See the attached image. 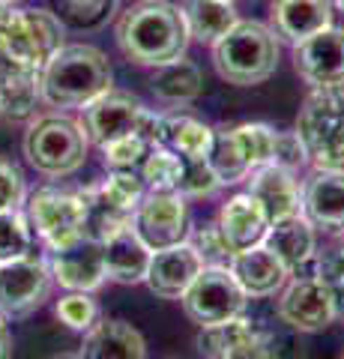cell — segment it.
Returning <instances> with one entry per match:
<instances>
[{
	"label": "cell",
	"mask_w": 344,
	"mask_h": 359,
	"mask_svg": "<svg viewBox=\"0 0 344 359\" xmlns=\"http://www.w3.org/2000/svg\"><path fill=\"white\" fill-rule=\"evenodd\" d=\"M279 318L299 332H320L336 320V306L329 299V290L315 273L296 276L282 290Z\"/></svg>",
	"instance_id": "obj_12"
},
{
	"label": "cell",
	"mask_w": 344,
	"mask_h": 359,
	"mask_svg": "<svg viewBox=\"0 0 344 359\" xmlns=\"http://www.w3.org/2000/svg\"><path fill=\"white\" fill-rule=\"evenodd\" d=\"M180 299L188 320L198 327H213V323L240 318L249 297L242 294L228 266H201V273L195 276V282L186 287Z\"/></svg>",
	"instance_id": "obj_7"
},
{
	"label": "cell",
	"mask_w": 344,
	"mask_h": 359,
	"mask_svg": "<svg viewBox=\"0 0 344 359\" xmlns=\"http://www.w3.org/2000/svg\"><path fill=\"white\" fill-rule=\"evenodd\" d=\"M261 204L266 222H279L287 216H296L303 210V192L294 171H284L279 165H261L249 171V192Z\"/></svg>",
	"instance_id": "obj_17"
},
{
	"label": "cell",
	"mask_w": 344,
	"mask_h": 359,
	"mask_svg": "<svg viewBox=\"0 0 344 359\" xmlns=\"http://www.w3.org/2000/svg\"><path fill=\"white\" fill-rule=\"evenodd\" d=\"M13 4H18V0H0V6H13Z\"/></svg>",
	"instance_id": "obj_44"
},
{
	"label": "cell",
	"mask_w": 344,
	"mask_h": 359,
	"mask_svg": "<svg viewBox=\"0 0 344 359\" xmlns=\"http://www.w3.org/2000/svg\"><path fill=\"white\" fill-rule=\"evenodd\" d=\"M51 294V269L36 255H25L18 261L0 264V314L27 318L36 311Z\"/></svg>",
	"instance_id": "obj_10"
},
{
	"label": "cell",
	"mask_w": 344,
	"mask_h": 359,
	"mask_svg": "<svg viewBox=\"0 0 344 359\" xmlns=\"http://www.w3.org/2000/svg\"><path fill=\"white\" fill-rule=\"evenodd\" d=\"M213 129L188 114H159L156 147L177 153L180 159H207Z\"/></svg>",
	"instance_id": "obj_25"
},
{
	"label": "cell",
	"mask_w": 344,
	"mask_h": 359,
	"mask_svg": "<svg viewBox=\"0 0 344 359\" xmlns=\"http://www.w3.org/2000/svg\"><path fill=\"white\" fill-rule=\"evenodd\" d=\"M237 147L242 153V159L252 168L270 165L273 159V144H275V129L266 126V123H240V126H231Z\"/></svg>",
	"instance_id": "obj_32"
},
{
	"label": "cell",
	"mask_w": 344,
	"mask_h": 359,
	"mask_svg": "<svg viewBox=\"0 0 344 359\" xmlns=\"http://www.w3.org/2000/svg\"><path fill=\"white\" fill-rule=\"evenodd\" d=\"M219 233L225 240L228 252L237 255V252H246L252 245H261L266 237V222L261 204L254 201L252 195H234L219 212Z\"/></svg>",
	"instance_id": "obj_22"
},
{
	"label": "cell",
	"mask_w": 344,
	"mask_h": 359,
	"mask_svg": "<svg viewBox=\"0 0 344 359\" xmlns=\"http://www.w3.org/2000/svg\"><path fill=\"white\" fill-rule=\"evenodd\" d=\"M326 27H332L329 0H275L273 4V33L294 45Z\"/></svg>",
	"instance_id": "obj_24"
},
{
	"label": "cell",
	"mask_w": 344,
	"mask_h": 359,
	"mask_svg": "<svg viewBox=\"0 0 344 359\" xmlns=\"http://www.w3.org/2000/svg\"><path fill=\"white\" fill-rule=\"evenodd\" d=\"M9 356H13V335H9L6 318L0 314V359H9Z\"/></svg>",
	"instance_id": "obj_43"
},
{
	"label": "cell",
	"mask_w": 344,
	"mask_h": 359,
	"mask_svg": "<svg viewBox=\"0 0 344 359\" xmlns=\"http://www.w3.org/2000/svg\"><path fill=\"white\" fill-rule=\"evenodd\" d=\"M78 359H147V344L132 323L105 318L84 332Z\"/></svg>",
	"instance_id": "obj_21"
},
{
	"label": "cell",
	"mask_w": 344,
	"mask_h": 359,
	"mask_svg": "<svg viewBox=\"0 0 344 359\" xmlns=\"http://www.w3.org/2000/svg\"><path fill=\"white\" fill-rule=\"evenodd\" d=\"M141 114H144V105L135 96L126 93V90L111 87V90H105V93H99L93 102L84 105L81 129H84L90 144L105 147V144L135 132Z\"/></svg>",
	"instance_id": "obj_11"
},
{
	"label": "cell",
	"mask_w": 344,
	"mask_h": 359,
	"mask_svg": "<svg viewBox=\"0 0 344 359\" xmlns=\"http://www.w3.org/2000/svg\"><path fill=\"white\" fill-rule=\"evenodd\" d=\"M54 359H78V356H54Z\"/></svg>",
	"instance_id": "obj_45"
},
{
	"label": "cell",
	"mask_w": 344,
	"mask_h": 359,
	"mask_svg": "<svg viewBox=\"0 0 344 359\" xmlns=\"http://www.w3.org/2000/svg\"><path fill=\"white\" fill-rule=\"evenodd\" d=\"M303 216L315 231L344 237V168H317L303 189Z\"/></svg>",
	"instance_id": "obj_14"
},
{
	"label": "cell",
	"mask_w": 344,
	"mask_h": 359,
	"mask_svg": "<svg viewBox=\"0 0 344 359\" xmlns=\"http://www.w3.org/2000/svg\"><path fill=\"white\" fill-rule=\"evenodd\" d=\"M66 25L48 9H4L0 15V48L18 63L42 69L63 45Z\"/></svg>",
	"instance_id": "obj_6"
},
{
	"label": "cell",
	"mask_w": 344,
	"mask_h": 359,
	"mask_svg": "<svg viewBox=\"0 0 344 359\" xmlns=\"http://www.w3.org/2000/svg\"><path fill=\"white\" fill-rule=\"evenodd\" d=\"M263 245L282 261V266L287 269V276L291 273L299 276L308 264H315V257H317L315 255V249H317L315 228H312V222H308L303 212L273 222L270 228H266Z\"/></svg>",
	"instance_id": "obj_19"
},
{
	"label": "cell",
	"mask_w": 344,
	"mask_h": 359,
	"mask_svg": "<svg viewBox=\"0 0 344 359\" xmlns=\"http://www.w3.org/2000/svg\"><path fill=\"white\" fill-rule=\"evenodd\" d=\"M27 224L46 240L51 252L78 243L84 224V207L78 192H66V189L51 186L36 189L27 198Z\"/></svg>",
	"instance_id": "obj_8"
},
{
	"label": "cell",
	"mask_w": 344,
	"mask_h": 359,
	"mask_svg": "<svg viewBox=\"0 0 344 359\" xmlns=\"http://www.w3.org/2000/svg\"><path fill=\"white\" fill-rule=\"evenodd\" d=\"M150 249L138 240V233L132 231V224L114 231L102 243V264H105V278L117 285H138L147 276L150 264Z\"/></svg>",
	"instance_id": "obj_23"
},
{
	"label": "cell",
	"mask_w": 344,
	"mask_h": 359,
	"mask_svg": "<svg viewBox=\"0 0 344 359\" xmlns=\"http://www.w3.org/2000/svg\"><path fill=\"white\" fill-rule=\"evenodd\" d=\"M338 6H341V13H344V0H338Z\"/></svg>",
	"instance_id": "obj_46"
},
{
	"label": "cell",
	"mask_w": 344,
	"mask_h": 359,
	"mask_svg": "<svg viewBox=\"0 0 344 359\" xmlns=\"http://www.w3.org/2000/svg\"><path fill=\"white\" fill-rule=\"evenodd\" d=\"M188 243H192V249L198 252L204 266H228L231 264V252H228L225 240H221L216 222H209L204 228H198L195 233H188Z\"/></svg>",
	"instance_id": "obj_39"
},
{
	"label": "cell",
	"mask_w": 344,
	"mask_h": 359,
	"mask_svg": "<svg viewBox=\"0 0 344 359\" xmlns=\"http://www.w3.org/2000/svg\"><path fill=\"white\" fill-rule=\"evenodd\" d=\"M201 257L192 249V243H177L171 249H159L150 255L147 276L144 282L162 299H180L186 287L195 282V276L201 273Z\"/></svg>",
	"instance_id": "obj_16"
},
{
	"label": "cell",
	"mask_w": 344,
	"mask_h": 359,
	"mask_svg": "<svg viewBox=\"0 0 344 359\" xmlns=\"http://www.w3.org/2000/svg\"><path fill=\"white\" fill-rule=\"evenodd\" d=\"M231 4H234V0H231Z\"/></svg>",
	"instance_id": "obj_49"
},
{
	"label": "cell",
	"mask_w": 344,
	"mask_h": 359,
	"mask_svg": "<svg viewBox=\"0 0 344 359\" xmlns=\"http://www.w3.org/2000/svg\"><path fill=\"white\" fill-rule=\"evenodd\" d=\"M180 13L186 18L188 39L198 42H216L240 21L231 0H183Z\"/></svg>",
	"instance_id": "obj_27"
},
{
	"label": "cell",
	"mask_w": 344,
	"mask_h": 359,
	"mask_svg": "<svg viewBox=\"0 0 344 359\" xmlns=\"http://www.w3.org/2000/svg\"><path fill=\"white\" fill-rule=\"evenodd\" d=\"M51 278L60 282L66 290H78V294H93L105 285V264H102V243L81 237L78 243L54 249L48 257Z\"/></svg>",
	"instance_id": "obj_15"
},
{
	"label": "cell",
	"mask_w": 344,
	"mask_h": 359,
	"mask_svg": "<svg viewBox=\"0 0 344 359\" xmlns=\"http://www.w3.org/2000/svg\"><path fill=\"white\" fill-rule=\"evenodd\" d=\"M216 72L228 84L252 87L266 81L279 66V42L275 33L261 21H237L228 33L213 42Z\"/></svg>",
	"instance_id": "obj_3"
},
{
	"label": "cell",
	"mask_w": 344,
	"mask_h": 359,
	"mask_svg": "<svg viewBox=\"0 0 344 359\" xmlns=\"http://www.w3.org/2000/svg\"><path fill=\"white\" fill-rule=\"evenodd\" d=\"M219 189V180L207 159H180V180H177V195L183 198H207Z\"/></svg>",
	"instance_id": "obj_36"
},
{
	"label": "cell",
	"mask_w": 344,
	"mask_h": 359,
	"mask_svg": "<svg viewBox=\"0 0 344 359\" xmlns=\"http://www.w3.org/2000/svg\"><path fill=\"white\" fill-rule=\"evenodd\" d=\"M99 150H102V156H105V165L120 171V168H138L144 162V156H147L153 147L141 138L138 132H132V135H123V138L105 144V147H99Z\"/></svg>",
	"instance_id": "obj_38"
},
{
	"label": "cell",
	"mask_w": 344,
	"mask_h": 359,
	"mask_svg": "<svg viewBox=\"0 0 344 359\" xmlns=\"http://www.w3.org/2000/svg\"><path fill=\"white\" fill-rule=\"evenodd\" d=\"M132 231L150 252L186 243L192 233V216H188L186 198L177 192H147L135 207Z\"/></svg>",
	"instance_id": "obj_9"
},
{
	"label": "cell",
	"mask_w": 344,
	"mask_h": 359,
	"mask_svg": "<svg viewBox=\"0 0 344 359\" xmlns=\"http://www.w3.org/2000/svg\"><path fill=\"white\" fill-rule=\"evenodd\" d=\"M258 330L252 320H246L240 314V318H231L225 323H213V327H201L198 332V351H201L204 359H225L228 351H234V347L249 339V335Z\"/></svg>",
	"instance_id": "obj_29"
},
{
	"label": "cell",
	"mask_w": 344,
	"mask_h": 359,
	"mask_svg": "<svg viewBox=\"0 0 344 359\" xmlns=\"http://www.w3.org/2000/svg\"><path fill=\"white\" fill-rule=\"evenodd\" d=\"M117 45L126 60L138 66H162L183 57L188 48V27L180 6L144 0L126 9L117 21Z\"/></svg>",
	"instance_id": "obj_1"
},
{
	"label": "cell",
	"mask_w": 344,
	"mask_h": 359,
	"mask_svg": "<svg viewBox=\"0 0 344 359\" xmlns=\"http://www.w3.org/2000/svg\"><path fill=\"white\" fill-rule=\"evenodd\" d=\"M4 9H6V6H0V15H4Z\"/></svg>",
	"instance_id": "obj_47"
},
{
	"label": "cell",
	"mask_w": 344,
	"mask_h": 359,
	"mask_svg": "<svg viewBox=\"0 0 344 359\" xmlns=\"http://www.w3.org/2000/svg\"><path fill=\"white\" fill-rule=\"evenodd\" d=\"M150 87H153V93H156V99H162V102L188 105L204 93V75L192 60L177 57L171 63L156 66V72H153V78H150Z\"/></svg>",
	"instance_id": "obj_26"
},
{
	"label": "cell",
	"mask_w": 344,
	"mask_h": 359,
	"mask_svg": "<svg viewBox=\"0 0 344 359\" xmlns=\"http://www.w3.org/2000/svg\"><path fill=\"white\" fill-rule=\"evenodd\" d=\"M305 162L308 159H305V150H303V144H299L296 132H275L270 165H279L284 171H296V168H303Z\"/></svg>",
	"instance_id": "obj_41"
},
{
	"label": "cell",
	"mask_w": 344,
	"mask_h": 359,
	"mask_svg": "<svg viewBox=\"0 0 344 359\" xmlns=\"http://www.w3.org/2000/svg\"><path fill=\"white\" fill-rule=\"evenodd\" d=\"M315 276L329 290V299L336 306V318L344 320V243L332 245L329 252L315 257Z\"/></svg>",
	"instance_id": "obj_35"
},
{
	"label": "cell",
	"mask_w": 344,
	"mask_h": 359,
	"mask_svg": "<svg viewBox=\"0 0 344 359\" xmlns=\"http://www.w3.org/2000/svg\"><path fill=\"white\" fill-rule=\"evenodd\" d=\"M25 198H27V189H25L21 168L0 156V210H21Z\"/></svg>",
	"instance_id": "obj_40"
},
{
	"label": "cell",
	"mask_w": 344,
	"mask_h": 359,
	"mask_svg": "<svg viewBox=\"0 0 344 359\" xmlns=\"http://www.w3.org/2000/svg\"><path fill=\"white\" fill-rule=\"evenodd\" d=\"M117 4L120 0H54V15L75 30H96L114 15Z\"/></svg>",
	"instance_id": "obj_31"
},
{
	"label": "cell",
	"mask_w": 344,
	"mask_h": 359,
	"mask_svg": "<svg viewBox=\"0 0 344 359\" xmlns=\"http://www.w3.org/2000/svg\"><path fill=\"white\" fill-rule=\"evenodd\" d=\"M207 165L213 168L219 186H234L240 180H246L252 171L246 159H242L231 129H213V141H209V150H207Z\"/></svg>",
	"instance_id": "obj_28"
},
{
	"label": "cell",
	"mask_w": 344,
	"mask_h": 359,
	"mask_svg": "<svg viewBox=\"0 0 344 359\" xmlns=\"http://www.w3.org/2000/svg\"><path fill=\"white\" fill-rule=\"evenodd\" d=\"M296 138L315 168H344V90L315 87L296 117Z\"/></svg>",
	"instance_id": "obj_4"
},
{
	"label": "cell",
	"mask_w": 344,
	"mask_h": 359,
	"mask_svg": "<svg viewBox=\"0 0 344 359\" xmlns=\"http://www.w3.org/2000/svg\"><path fill=\"white\" fill-rule=\"evenodd\" d=\"M294 66L312 87L344 84V30L326 27L294 45Z\"/></svg>",
	"instance_id": "obj_13"
},
{
	"label": "cell",
	"mask_w": 344,
	"mask_h": 359,
	"mask_svg": "<svg viewBox=\"0 0 344 359\" xmlns=\"http://www.w3.org/2000/svg\"><path fill=\"white\" fill-rule=\"evenodd\" d=\"M54 311H57L60 323H66L69 330H78V332H87L99 320L96 299L90 294H78V290H72L69 297H63L57 306H54Z\"/></svg>",
	"instance_id": "obj_37"
},
{
	"label": "cell",
	"mask_w": 344,
	"mask_h": 359,
	"mask_svg": "<svg viewBox=\"0 0 344 359\" xmlns=\"http://www.w3.org/2000/svg\"><path fill=\"white\" fill-rule=\"evenodd\" d=\"M87 135L78 120L63 114H42L25 132L27 162L46 177H69L87 162Z\"/></svg>",
	"instance_id": "obj_5"
},
{
	"label": "cell",
	"mask_w": 344,
	"mask_h": 359,
	"mask_svg": "<svg viewBox=\"0 0 344 359\" xmlns=\"http://www.w3.org/2000/svg\"><path fill=\"white\" fill-rule=\"evenodd\" d=\"M33 252L27 216L21 210H0V264L18 261Z\"/></svg>",
	"instance_id": "obj_34"
},
{
	"label": "cell",
	"mask_w": 344,
	"mask_h": 359,
	"mask_svg": "<svg viewBox=\"0 0 344 359\" xmlns=\"http://www.w3.org/2000/svg\"><path fill=\"white\" fill-rule=\"evenodd\" d=\"M39 99V69L18 63L0 48V120H30Z\"/></svg>",
	"instance_id": "obj_18"
},
{
	"label": "cell",
	"mask_w": 344,
	"mask_h": 359,
	"mask_svg": "<svg viewBox=\"0 0 344 359\" xmlns=\"http://www.w3.org/2000/svg\"><path fill=\"white\" fill-rule=\"evenodd\" d=\"M228 269L246 297H275L287 282V269L266 245H252L246 252L231 255Z\"/></svg>",
	"instance_id": "obj_20"
},
{
	"label": "cell",
	"mask_w": 344,
	"mask_h": 359,
	"mask_svg": "<svg viewBox=\"0 0 344 359\" xmlns=\"http://www.w3.org/2000/svg\"><path fill=\"white\" fill-rule=\"evenodd\" d=\"M225 359H279V351H275V341L266 332L254 330L249 339H242L234 351H228Z\"/></svg>",
	"instance_id": "obj_42"
},
{
	"label": "cell",
	"mask_w": 344,
	"mask_h": 359,
	"mask_svg": "<svg viewBox=\"0 0 344 359\" xmlns=\"http://www.w3.org/2000/svg\"><path fill=\"white\" fill-rule=\"evenodd\" d=\"M96 192L102 195L108 204H114L117 210L135 216V207L141 204V198L147 195V186H144L141 174H135V168H120V171H111L102 183L96 186Z\"/></svg>",
	"instance_id": "obj_30"
},
{
	"label": "cell",
	"mask_w": 344,
	"mask_h": 359,
	"mask_svg": "<svg viewBox=\"0 0 344 359\" xmlns=\"http://www.w3.org/2000/svg\"><path fill=\"white\" fill-rule=\"evenodd\" d=\"M341 359H344V353H341Z\"/></svg>",
	"instance_id": "obj_48"
},
{
	"label": "cell",
	"mask_w": 344,
	"mask_h": 359,
	"mask_svg": "<svg viewBox=\"0 0 344 359\" xmlns=\"http://www.w3.org/2000/svg\"><path fill=\"white\" fill-rule=\"evenodd\" d=\"M111 90V63L96 45H60L39 69V93L48 108H84Z\"/></svg>",
	"instance_id": "obj_2"
},
{
	"label": "cell",
	"mask_w": 344,
	"mask_h": 359,
	"mask_svg": "<svg viewBox=\"0 0 344 359\" xmlns=\"http://www.w3.org/2000/svg\"><path fill=\"white\" fill-rule=\"evenodd\" d=\"M141 180L147 192H177V180H180V156L153 147L141 162Z\"/></svg>",
	"instance_id": "obj_33"
}]
</instances>
